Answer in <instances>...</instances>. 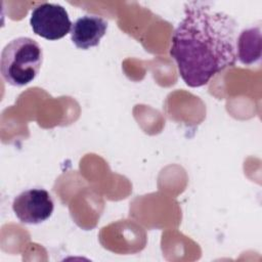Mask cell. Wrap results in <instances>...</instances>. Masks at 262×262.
Here are the masks:
<instances>
[{
  "instance_id": "obj_1",
  "label": "cell",
  "mask_w": 262,
  "mask_h": 262,
  "mask_svg": "<svg viewBox=\"0 0 262 262\" xmlns=\"http://www.w3.org/2000/svg\"><path fill=\"white\" fill-rule=\"evenodd\" d=\"M237 30L233 17L207 3L185 4L184 17L172 37L170 54L187 86L202 87L236 62Z\"/></svg>"
},
{
  "instance_id": "obj_2",
  "label": "cell",
  "mask_w": 262,
  "mask_h": 262,
  "mask_svg": "<svg viewBox=\"0 0 262 262\" xmlns=\"http://www.w3.org/2000/svg\"><path fill=\"white\" fill-rule=\"evenodd\" d=\"M42 62L43 50L39 43L29 37H18L2 50L1 76L9 85L21 87L36 78Z\"/></svg>"
},
{
  "instance_id": "obj_3",
  "label": "cell",
  "mask_w": 262,
  "mask_h": 262,
  "mask_svg": "<svg viewBox=\"0 0 262 262\" xmlns=\"http://www.w3.org/2000/svg\"><path fill=\"white\" fill-rule=\"evenodd\" d=\"M30 25L36 35L54 41L69 34L73 24L63 6L45 2L33 9Z\"/></svg>"
},
{
  "instance_id": "obj_4",
  "label": "cell",
  "mask_w": 262,
  "mask_h": 262,
  "mask_svg": "<svg viewBox=\"0 0 262 262\" xmlns=\"http://www.w3.org/2000/svg\"><path fill=\"white\" fill-rule=\"evenodd\" d=\"M12 210L21 223L40 224L52 215L54 204L47 190L30 188L14 198Z\"/></svg>"
},
{
  "instance_id": "obj_5",
  "label": "cell",
  "mask_w": 262,
  "mask_h": 262,
  "mask_svg": "<svg viewBox=\"0 0 262 262\" xmlns=\"http://www.w3.org/2000/svg\"><path fill=\"white\" fill-rule=\"evenodd\" d=\"M107 21L98 15L86 14L72 25L71 39L77 48L89 49L97 46L105 35Z\"/></svg>"
},
{
  "instance_id": "obj_6",
  "label": "cell",
  "mask_w": 262,
  "mask_h": 262,
  "mask_svg": "<svg viewBox=\"0 0 262 262\" xmlns=\"http://www.w3.org/2000/svg\"><path fill=\"white\" fill-rule=\"evenodd\" d=\"M236 57L246 66L258 61L261 57V31L260 27L244 30L236 40Z\"/></svg>"
}]
</instances>
